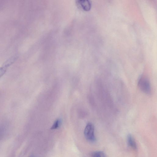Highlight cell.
Masks as SVG:
<instances>
[{"mask_svg":"<svg viewBox=\"0 0 157 157\" xmlns=\"http://www.w3.org/2000/svg\"><path fill=\"white\" fill-rule=\"evenodd\" d=\"M127 142L128 145L134 150L137 149L136 143L133 136L130 134H128L127 137Z\"/></svg>","mask_w":157,"mask_h":157,"instance_id":"277c9868","label":"cell"},{"mask_svg":"<svg viewBox=\"0 0 157 157\" xmlns=\"http://www.w3.org/2000/svg\"><path fill=\"white\" fill-rule=\"evenodd\" d=\"M138 85L140 90L144 93L147 94L151 93V85L148 79L145 76H140L138 81Z\"/></svg>","mask_w":157,"mask_h":157,"instance_id":"6da1fadb","label":"cell"},{"mask_svg":"<svg viewBox=\"0 0 157 157\" xmlns=\"http://www.w3.org/2000/svg\"><path fill=\"white\" fill-rule=\"evenodd\" d=\"M7 68L2 66L0 67V78L2 77L6 73Z\"/></svg>","mask_w":157,"mask_h":157,"instance_id":"ba28073f","label":"cell"},{"mask_svg":"<svg viewBox=\"0 0 157 157\" xmlns=\"http://www.w3.org/2000/svg\"><path fill=\"white\" fill-rule=\"evenodd\" d=\"M94 125L89 122L86 125L84 133L86 138L89 141L94 142L96 140L94 133Z\"/></svg>","mask_w":157,"mask_h":157,"instance_id":"7a4b0ae2","label":"cell"},{"mask_svg":"<svg viewBox=\"0 0 157 157\" xmlns=\"http://www.w3.org/2000/svg\"><path fill=\"white\" fill-rule=\"evenodd\" d=\"M16 59V58L14 57H10L4 63L2 66L8 68L15 61Z\"/></svg>","mask_w":157,"mask_h":157,"instance_id":"5b68a950","label":"cell"},{"mask_svg":"<svg viewBox=\"0 0 157 157\" xmlns=\"http://www.w3.org/2000/svg\"><path fill=\"white\" fill-rule=\"evenodd\" d=\"M61 123V120L60 119H57L54 122L52 126L51 129L52 130L58 128L60 125Z\"/></svg>","mask_w":157,"mask_h":157,"instance_id":"52a82bcc","label":"cell"},{"mask_svg":"<svg viewBox=\"0 0 157 157\" xmlns=\"http://www.w3.org/2000/svg\"><path fill=\"white\" fill-rule=\"evenodd\" d=\"M92 157H106L105 154L102 151H98L92 152Z\"/></svg>","mask_w":157,"mask_h":157,"instance_id":"8992f818","label":"cell"},{"mask_svg":"<svg viewBox=\"0 0 157 157\" xmlns=\"http://www.w3.org/2000/svg\"><path fill=\"white\" fill-rule=\"evenodd\" d=\"M29 157H34V156L33 155H30Z\"/></svg>","mask_w":157,"mask_h":157,"instance_id":"9c48e42d","label":"cell"},{"mask_svg":"<svg viewBox=\"0 0 157 157\" xmlns=\"http://www.w3.org/2000/svg\"><path fill=\"white\" fill-rule=\"evenodd\" d=\"M78 5L83 10L86 11H89L91 7V4L90 1L88 0H79L77 1Z\"/></svg>","mask_w":157,"mask_h":157,"instance_id":"3957f363","label":"cell"}]
</instances>
